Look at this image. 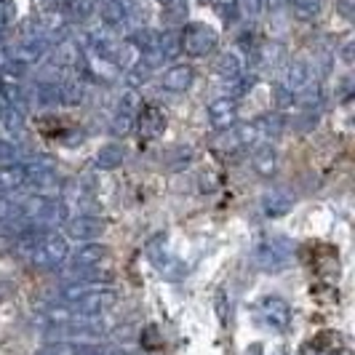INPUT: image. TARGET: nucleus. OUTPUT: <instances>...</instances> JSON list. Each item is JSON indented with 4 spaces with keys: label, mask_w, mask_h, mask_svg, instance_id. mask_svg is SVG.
<instances>
[{
    "label": "nucleus",
    "mask_w": 355,
    "mask_h": 355,
    "mask_svg": "<svg viewBox=\"0 0 355 355\" xmlns=\"http://www.w3.org/2000/svg\"><path fill=\"white\" fill-rule=\"evenodd\" d=\"M291 254H294V243L286 235H265L262 241L254 243L251 262L265 272H278L291 262Z\"/></svg>",
    "instance_id": "1"
},
{
    "label": "nucleus",
    "mask_w": 355,
    "mask_h": 355,
    "mask_svg": "<svg viewBox=\"0 0 355 355\" xmlns=\"http://www.w3.org/2000/svg\"><path fill=\"white\" fill-rule=\"evenodd\" d=\"M67 254H70V241L64 238V235H59V232H43L40 238H37V243L33 249L27 251L24 257H27V262L37 270H51V267H59L64 259H67Z\"/></svg>",
    "instance_id": "2"
},
{
    "label": "nucleus",
    "mask_w": 355,
    "mask_h": 355,
    "mask_svg": "<svg viewBox=\"0 0 355 355\" xmlns=\"http://www.w3.org/2000/svg\"><path fill=\"white\" fill-rule=\"evenodd\" d=\"M179 37H182V53H187V56H193V59L209 56V53L216 49V43H219L216 30L209 27V24H200V21L187 24V27L179 33Z\"/></svg>",
    "instance_id": "3"
},
{
    "label": "nucleus",
    "mask_w": 355,
    "mask_h": 355,
    "mask_svg": "<svg viewBox=\"0 0 355 355\" xmlns=\"http://www.w3.org/2000/svg\"><path fill=\"white\" fill-rule=\"evenodd\" d=\"M139 96H137V89H125L123 96L118 99V112H115V118H112V123H110V134L112 137H128L131 131H134V123H137V112H139Z\"/></svg>",
    "instance_id": "4"
},
{
    "label": "nucleus",
    "mask_w": 355,
    "mask_h": 355,
    "mask_svg": "<svg viewBox=\"0 0 355 355\" xmlns=\"http://www.w3.org/2000/svg\"><path fill=\"white\" fill-rule=\"evenodd\" d=\"M115 304H118V291L110 286H99V288L89 291L86 297H80L75 304H70V310L75 315H99L102 318Z\"/></svg>",
    "instance_id": "5"
},
{
    "label": "nucleus",
    "mask_w": 355,
    "mask_h": 355,
    "mask_svg": "<svg viewBox=\"0 0 355 355\" xmlns=\"http://www.w3.org/2000/svg\"><path fill=\"white\" fill-rule=\"evenodd\" d=\"M107 257H110V246H105V243H96V241L80 243L62 262L64 265V275H70L75 270H86V267H99L102 262H107Z\"/></svg>",
    "instance_id": "6"
},
{
    "label": "nucleus",
    "mask_w": 355,
    "mask_h": 355,
    "mask_svg": "<svg viewBox=\"0 0 355 355\" xmlns=\"http://www.w3.org/2000/svg\"><path fill=\"white\" fill-rule=\"evenodd\" d=\"M206 112H209V123L214 131H227L238 121V99L227 96V94H219L206 105Z\"/></svg>",
    "instance_id": "7"
},
{
    "label": "nucleus",
    "mask_w": 355,
    "mask_h": 355,
    "mask_svg": "<svg viewBox=\"0 0 355 355\" xmlns=\"http://www.w3.org/2000/svg\"><path fill=\"white\" fill-rule=\"evenodd\" d=\"M257 313H259V320L272 331H286L291 326V307L281 297H265L257 307Z\"/></svg>",
    "instance_id": "8"
},
{
    "label": "nucleus",
    "mask_w": 355,
    "mask_h": 355,
    "mask_svg": "<svg viewBox=\"0 0 355 355\" xmlns=\"http://www.w3.org/2000/svg\"><path fill=\"white\" fill-rule=\"evenodd\" d=\"M134 131L139 134V139H142V142H153V139H158L160 134L166 131V112H163L158 105L139 107Z\"/></svg>",
    "instance_id": "9"
},
{
    "label": "nucleus",
    "mask_w": 355,
    "mask_h": 355,
    "mask_svg": "<svg viewBox=\"0 0 355 355\" xmlns=\"http://www.w3.org/2000/svg\"><path fill=\"white\" fill-rule=\"evenodd\" d=\"M46 53H49V40L40 35H33L27 37V40H21V43H17L8 51V62H14L19 67H30V64H37Z\"/></svg>",
    "instance_id": "10"
},
{
    "label": "nucleus",
    "mask_w": 355,
    "mask_h": 355,
    "mask_svg": "<svg viewBox=\"0 0 355 355\" xmlns=\"http://www.w3.org/2000/svg\"><path fill=\"white\" fill-rule=\"evenodd\" d=\"M310 80H313V67H310V62H304V59H291V62H286L284 72H281L278 89H284L286 94L294 96V94H300Z\"/></svg>",
    "instance_id": "11"
},
{
    "label": "nucleus",
    "mask_w": 355,
    "mask_h": 355,
    "mask_svg": "<svg viewBox=\"0 0 355 355\" xmlns=\"http://www.w3.org/2000/svg\"><path fill=\"white\" fill-rule=\"evenodd\" d=\"M67 227V238L78 241V243H89V241H96L105 235V222L96 219V216H89V214H80V216H70L64 222Z\"/></svg>",
    "instance_id": "12"
},
{
    "label": "nucleus",
    "mask_w": 355,
    "mask_h": 355,
    "mask_svg": "<svg viewBox=\"0 0 355 355\" xmlns=\"http://www.w3.org/2000/svg\"><path fill=\"white\" fill-rule=\"evenodd\" d=\"M27 179H30V168H27L24 160L3 163L0 166V196L19 193L21 187H27Z\"/></svg>",
    "instance_id": "13"
},
{
    "label": "nucleus",
    "mask_w": 355,
    "mask_h": 355,
    "mask_svg": "<svg viewBox=\"0 0 355 355\" xmlns=\"http://www.w3.org/2000/svg\"><path fill=\"white\" fill-rule=\"evenodd\" d=\"M196 83V70L190 64H171L160 72V89L171 94H184Z\"/></svg>",
    "instance_id": "14"
},
{
    "label": "nucleus",
    "mask_w": 355,
    "mask_h": 355,
    "mask_svg": "<svg viewBox=\"0 0 355 355\" xmlns=\"http://www.w3.org/2000/svg\"><path fill=\"white\" fill-rule=\"evenodd\" d=\"M246 51H238V49H227L222 51V56L216 59V72L222 80H238V78H246Z\"/></svg>",
    "instance_id": "15"
},
{
    "label": "nucleus",
    "mask_w": 355,
    "mask_h": 355,
    "mask_svg": "<svg viewBox=\"0 0 355 355\" xmlns=\"http://www.w3.org/2000/svg\"><path fill=\"white\" fill-rule=\"evenodd\" d=\"M259 203H262V214L275 219V216H284V214L291 211L294 198H291V193H286L284 187H270Z\"/></svg>",
    "instance_id": "16"
},
{
    "label": "nucleus",
    "mask_w": 355,
    "mask_h": 355,
    "mask_svg": "<svg viewBox=\"0 0 355 355\" xmlns=\"http://www.w3.org/2000/svg\"><path fill=\"white\" fill-rule=\"evenodd\" d=\"M251 168H254V174L270 179L278 171V153H275L270 144L257 147V150L251 153Z\"/></svg>",
    "instance_id": "17"
},
{
    "label": "nucleus",
    "mask_w": 355,
    "mask_h": 355,
    "mask_svg": "<svg viewBox=\"0 0 355 355\" xmlns=\"http://www.w3.org/2000/svg\"><path fill=\"white\" fill-rule=\"evenodd\" d=\"M67 24H70V19L67 14L62 11V8H53V11H46L40 21H37V27H40V37H46V40H51V37H62L64 35V30H67Z\"/></svg>",
    "instance_id": "18"
},
{
    "label": "nucleus",
    "mask_w": 355,
    "mask_h": 355,
    "mask_svg": "<svg viewBox=\"0 0 355 355\" xmlns=\"http://www.w3.org/2000/svg\"><path fill=\"white\" fill-rule=\"evenodd\" d=\"M153 51H158L163 62H174L179 53H182V37H179V33H174V30L160 33L158 43H155Z\"/></svg>",
    "instance_id": "19"
},
{
    "label": "nucleus",
    "mask_w": 355,
    "mask_h": 355,
    "mask_svg": "<svg viewBox=\"0 0 355 355\" xmlns=\"http://www.w3.org/2000/svg\"><path fill=\"white\" fill-rule=\"evenodd\" d=\"M286 6L300 21H313L320 14V0H286Z\"/></svg>",
    "instance_id": "20"
},
{
    "label": "nucleus",
    "mask_w": 355,
    "mask_h": 355,
    "mask_svg": "<svg viewBox=\"0 0 355 355\" xmlns=\"http://www.w3.org/2000/svg\"><path fill=\"white\" fill-rule=\"evenodd\" d=\"M257 62H259V67H275V64H281L284 62V46H278V43H265V46H259L257 51Z\"/></svg>",
    "instance_id": "21"
},
{
    "label": "nucleus",
    "mask_w": 355,
    "mask_h": 355,
    "mask_svg": "<svg viewBox=\"0 0 355 355\" xmlns=\"http://www.w3.org/2000/svg\"><path fill=\"white\" fill-rule=\"evenodd\" d=\"M96 168H118L121 163H123V150L118 147V144H105L99 153H96Z\"/></svg>",
    "instance_id": "22"
},
{
    "label": "nucleus",
    "mask_w": 355,
    "mask_h": 355,
    "mask_svg": "<svg viewBox=\"0 0 355 355\" xmlns=\"http://www.w3.org/2000/svg\"><path fill=\"white\" fill-rule=\"evenodd\" d=\"M62 11L67 19H89L91 14H96V0H64Z\"/></svg>",
    "instance_id": "23"
},
{
    "label": "nucleus",
    "mask_w": 355,
    "mask_h": 355,
    "mask_svg": "<svg viewBox=\"0 0 355 355\" xmlns=\"http://www.w3.org/2000/svg\"><path fill=\"white\" fill-rule=\"evenodd\" d=\"M19 200H21V198H17L14 193H8V196H0V227H3V225H11V222L17 219Z\"/></svg>",
    "instance_id": "24"
},
{
    "label": "nucleus",
    "mask_w": 355,
    "mask_h": 355,
    "mask_svg": "<svg viewBox=\"0 0 355 355\" xmlns=\"http://www.w3.org/2000/svg\"><path fill=\"white\" fill-rule=\"evenodd\" d=\"M80 345H75V342H51V345H46V347H40L35 355H80Z\"/></svg>",
    "instance_id": "25"
},
{
    "label": "nucleus",
    "mask_w": 355,
    "mask_h": 355,
    "mask_svg": "<svg viewBox=\"0 0 355 355\" xmlns=\"http://www.w3.org/2000/svg\"><path fill=\"white\" fill-rule=\"evenodd\" d=\"M214 310H216V318L222 320V323H227V320H230L232 302H230V294H227L225 288H219V291L214 294Z\"/></svg>",
    "instance_id": "26"
},
{
    "label": "nucleus",
    "mask_w": 355,
    "mask_h": 355,
    "mask_svg": "<svg viewBox=\"0 0 355 355\" xmlns=\"http://www.w3.org/2000/svg\"><path fill=\"white\" fill-rule=\"evenodd\" d=\"M17 19V3L14 0H0V30L11 27Z\"/></svg>",
    "instance_id": "27"
},
{
    "label": "nucleus",
    "mask_w": 355,
    "mask_h": 355,
    "mask_svg": "<svg viewBox=\"0 0 355 355\" xmlns=\"http://www.w3.org/2000/svg\"><path fill=\"white\" fill-rule=\"evenodd\" d=\"M334 6H337V11H339V14H342L345 19H353L355 0H334Z\"/></svg>",
    "instance_id": "28"
},
{
    "label": "nucleus",
    "mask_w": 355,
    "mask_h": 355,
    "mask_svg": "<svg viewBox=\"0 0 355 355\" xmlns=\"http://www.w3.org/2000/svg\"><path fill=\"white\" fill-rule=\"evenodd\" d=\"M216 8H222V11H227V8H235V3L238 0H211Z\"/></svg>",
    "instance_id": "29"
},
{
    "label": "nucleus",
    "mask_w": 355,
    "mask_h": 355,
    "mask_svg": "<svg viewBox=\"0 0 355 355\" xmlns=\"http://www.w3.org/2000/svg\"><path fill=\"white\" fill-rule=\"evenodd\" d=\"M6 64H8V49H3V46H0V70H3Z\"/></svg>",
    "instance_id": "30"
},
{
    "label": "nucleus",
    "mask_w": 355,
    "mask_h": 355,
    "mask_svg": "<svg viewBox=\"0 0 355 355\" xmlns=\"http://www.w3.org/2000/svg\"><path fill=\"white\" fill-rule=\"evenodd\" d=\"M160 3H163V6H174L177 0H160Z\"/></svg>",
    "instance_id": "31"
},
{
    "label": "nucleus",
    "mask_w": 355,
    "mask_h": 355,
    "mask_svg": "<svg viewBox=\"0 0 355 355\" xmlns=\"http://www.w3.org/2000/svg\"><path fill=\"white\" fill-rule=\"evenodd\" d=\"M275 355H284V353H275Z\"/></svg>",
    "instance_id": "32"
}]
</instances>
